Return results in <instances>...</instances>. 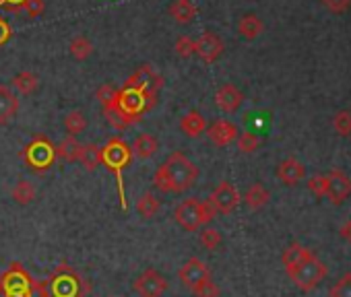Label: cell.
Instances as JSON below:
<instances>
[{
	"label": "cell",
	"instance_id": "7c38bea8",
	"mask_svg": "<svg viewBox=\"0 0 351 297\" xmlns=\"http://www.w3.org/2000/svg\"><path fill=\"white\" fill-rule=\"evenodd\" d=\"M351 196V178L339 170H332L326 176V198L332 205H343Z\"/></svg>",
	"mask_w": 351,
	"mask_h": 297
},
{
	"label": "cell",
	"instance_id": "277c9868",
	"mask_svg": "<svg viewBox=\"0 0 351 297\" xmlns=\"http://www.w3.org/2000/svg\"><path fill=\"white\" fill-rule=\"evenodd\" d=\"M215 215V209L207 201L201 203L199 198H186L173 209V219L184 231H197L203 225H209Z\"/></svg>",
	"mask_w": 351,
	"mask_h": 297
},
{
	"label": "cell",
	"instance_id": "9a60e30c",
	"mask_svg": "<svg viewBox=\"0 0 351 297\" xmlns=\"http://www.w3.org/2000/svg\"><path fill=\"white\" fill-rule=\"evenodd\" d=\"M19 112V99L11 91V87L0 85V126L9 124Z\"/></svg>",
	"mask_w": 351,
	"mask_h": 297
},
{
	"label": "cell",
	"instance_id": "8992f818",
	"mask_svg": "<svg viewBox=\"0 0 351 297\" xmlns=\"http://www.w3.org/2000/svg\"><path fill=\"white\" fill-rule=\"evenodd\" d=\"M23 159H25V164H27L34 172L42 174V172H46L48 168L54 166V162H56V148H54V144H52L46 136H36V138L25 146Z\"/></svg>",
	"mask_w": 351,
	"mask_h": 297
},
{
	"label": "cell",
	"instance_id": "d6986e66",
	"mask_svg": "<svg viewBox=\"0 0 351 297\" xmlns=\"http://www.w3.org/2000/svg\"><path fill=\"white\" fill-rule=\"evenodd\" d=\"M132 155H136L138 159H151L157 151H159V140L153 134H138L132 142Z\"/></svg>",
	"mask_w": 351,
	"mask_h": 297
},
{
	"label": "cell",
	"instance_id": "d4e9b609",
	"mask_svg": "<svg viewBox=\"0 0 351 297\" xmlns=\"http://www.w3.org/2000/svg\"><path fill=\"white\" fill-rule=\"evenodd\" d=\"M11 196H13V201H15L19 207H27V205H32V203L36 201L38 190H36V186H34L29 180H19V182L13 186Z\"/></svg>",
	"mask_w": 351,
	"mask_h": 297
},
{
	"label": "cell",
	"instance_id": "d590c367",
	"mask_svg": "<svg viewBox=\"0 0 351 297\" xmlns=\"http://www.w3.org/2000/svg\"><path fill=\"white\" fill-rule=\"evenodd\" d=\"M193 295H195V297H219L221 291H219V287H217L211 279H207V281H203L201 285H197V287L193 289Z\"/></svg>",
	"mask_w": 351,
	"mask_h": 297
},
{
	"label": "cell",
	"instance_id": "7402d4cb",
	"mask_svg": "<svg viewBox=\"0 0 351 297\" xmlns=\"http://www.w3.org/2000/svg\"><path fill=\"white\" fill-rule=\"evenodd\" d=\"M79 164L87 170V172H95L101 166V146L87 142L81 146V155H79Z\"/></svg>",
	"mask_w": 351,
	"mask_h": 297
},
{
	"label": "cell",
	"instance_id": "e0dca14e",
	"mask_svg": "<svg viewBox=\"0 0 351 297\" xmlns=\"http://www.w3.org/2000/svg\"><path fill=\"white\" fill-rule=\"evenodd\" d=\"M180 130H182L184 136H189V138H199V136L205 134V130H207V120H205V116H203L201 112L191 109L189 114L182 116V120H180Z\"/></svg>",
	"mask_w": 351,
	"mask_h": 297
},
{
	"label": "cell",
	"instance_id": "7a4b0ae2",
	"mask_svg": "<svg viewBox=\"0 0 351 297\" xmlns=\"http://www.w3.org/2000/svg\"><path fill=\"white\" fill-rule=\"evenodd\" d=\"M132 159V148L118 136L110 138L104 146H101V164L116 176V184H118V194H120V205L122 211L128 209L126 203V190H124V170L128 168Z\"/></svg>",
	"mask_w": 351,
	"mask_h": 297
},
{
	"label": "cell",
	"instance_id": "5b68a950",
	"mask_svg": "<svg viewBox=\"0 0 351 297\" xmlns=\"http://www.w3.org/2000/svg\"><path fill=\"white\" fill-rule=\"evenodd\" d=\"M46 297H83L85 283L69 264H60L48 281L42 283Z\"/></svg>",
	"mask_w": 351,
	"mask_h": 297
},
{
	"label": "cell",
	"instance_id": "f546056e",
	"mask_svg": "<svg viewBox=\"0 0 351 297\" xmlns=\"http://www.w3.org/2000/svg\"><path fill=\"white\" fill-rule=\"evenodd\" d=\"M238 148L242 153H254L256 148L261 146V138L254 134V132H250V130H246V132H242V134H238Z\"/></svg>",
	"mask_w": 351,
	"mask_h": 297
},
{
	"label": "cell",
	"instance_id": "8d00e7d4",
	"mask_svg": "<svg viewBox=\"0 0 351 297\" xmlns=\"http://www.w3.org/2000/svg\"><path fill=\"white\" fill-rule=\"evenodd\" d=\"M308 190L318 196V198H324L326 196V176H312L308 180Z\"/></svg>",
	"mask_w": 351,
	"mask_h": 297
},
{
	"label": "cell",
	"instance_id": "8fae6325",
	"mask_svg": "<svg viewBox=\"0 0 351 297\" xmlns=\"http://www.w3.org/2000/svg\"><path fill=\"white\" fill-rule=\"evenodd\" d=\"M226 46L223 40L213 34V31H205L197 42H195V54L205 62V64H213L219 60V56L223 54Z\"/></svg>",
	"mask_w": 351,
	"mask_h": 297
},
{
	"label": "cell",
	"instance_id": "4316f807",
	"mask_svg": "<svg viewBox=\"0 0 351 297\" xmlns=\"http://www.w3.org/2000/svg\"><path fill=\"white\" fill-rule=\"evenodd\" d=\"M62 124H64V130L69 132V136H79L81 132H85V128H87V118H85V114L81 112V109H71L66 116H64V120H62Z\"/></svg>",
	"mask_w": 351,
	"mask_h": 297
},
{
	"label": "cell",
	"instance_id": "30bf717a",
	"mask_svg": "<svg viewBox=\"0 0 351 297\" xmlns=\"http://www.w3.org/2000/svg\"><path fill=\"white\" fill-rule=\"evenodd\" d=\"M178 279H180V283H182L184 287H189V289L193 291L197 285H201L203 281L211 279V270H209V266H207L201 258L193 256V258H189V260L180 266Z\"/></svg>",
	"mask_w": 351,
	"mask_h": 297
},
{
	"label": "cell",
	"instance_id": "603a6c76",
	"mask_svg": "<svg viewBox=\"0 0 351 297\" xmlns=\"http://www.w3.org/2000/svg\"><path fill=\"white\" fill-rule=\"evenodd\" d=\"M81 142L75 138V136H66L62 138L58 144H54L56 148V157L64 159V162H79V155H81Z\"/></svg>",
	"mask_w": 351,
	"mask_h": 297
},
{
	"label": "cell",
	"instance_id": "74e56055",
	"mask_svg": "<svg viewBox=\"0 0 351 297\" xmlns=\"http://www.w3.org/2000/svg\"><path fill=\"white\" fill-rule=\"evenodd\" d=\"M29 17H40L44 13V0H25L23 7H21Z\"/></svg>",
	"mask_w": 351,
	"mask_h": 297
},
{
	"label": "cell",
	"instance_id": "484cf974",
	"mask_svg": "<svg viewBox=\"0 0 351 297\" xmlns=\"http://www.w3.org/2000/svg\"><path fill=\"white\" fill-rule=\"evenodd\" d=\"M136 211L143 219H153L161 211V201L153 192H143L136 201Z\"/></svg>",
	"mask_w": 351,
	"mask_h": 297
},
{
	"label": "cell",
	"instance_id": "2e32d148",
	"mask_svg": "<svg viewBox=\"0 0 351 297\" xmlns=\"http://www.w3.org/2000/svg\"><path fill=\"white\" fill-rule=\"evenodd\" d=\"M304 176H306L304 166H302L298 159H293V157L283 159V162L277 166V178H279L283 184H287V186H295Z\"/></svg>",
	"mask_w": 351,
	"mask_h": 297
},
{
	"label": "cell",
	"instance_id": "5bb4252c",
	"mask_svg": "<svg viewBox=\"0 0 351 297\" xmlns=\"http://www.w3.org/2000/svg\"><path fill=\"white\" fill-rule=\"evenodd\" d=\"M242 103H244V93L232 83H226L215 91V105L226 114L238 112L242 107Z\"/></svg>",
	"mask_w": 351,
	"mask_h": 297
},
{
	"label": "cell",
	"instance_id": "f1b7e54d",
	"mask_svg": "<svg viewBox=\"0 0 351 297\" xmlns=\"http://www.w3.org/2000/svg\"><path fill=\"white\" fill-rule=\"evenodd\" d=\"M69 52H71V56H73L75 60H87V58L93 54V44H91L89 38L77 36V38H73L71 44H69Z\"/></svg>",
	"mask_w": 351,
	"mask_h": 297
},
{
	"label": "cell",
	"instance_id": "e575fe53",
	"mask_svg": "<svg viewBox=\"0 0 351 297\" xmlns=\"http://www.w3.org/2000/svg\"><path fill=\"white\" fill-rule=\"evenodd\" d=\"M173 50L180 58H191L195 54V40L191 36H180L173 44Z\"/></svg>",
	"mask_w": 351,
	"mask_h": 297
},
{
	"label": "cell",
	"instance_id": "cb8c5ba5",
	"mask_svg": "<svg viewBox=\"0 0 351 297\" xmlns=\"http://www.w3.org/2000/svg\"><path fill=\"white\" fill-rule=\"evenodd\" d=\"M269 201H271V192H269L263 184H258V182L252 184V186L246 190V194H244V203H246V207L252 209V211L263 209Z\"/></svg>",
	"mask_w": 351,
	"mask_h": 297
},
{
	"label": "cell",
	"instance_id": "d6a6232c",
	"mask_svg": "<svg viewBox=\"0 0 351 297\" xmlns=\"http://www.w3.org/2000/svg\"><path fill=\"white\" fill-rule=\"evenodd\" d=\"M221 242H223V237H221V233L217 231V229H213V227H207V229H203L201 231V244L207 248V250H217L219 246H221Z\"/></svg>",
	"mask_w": 351,
	"mask_h": 297
},
{
	"label": "cell",
	"instance_id": "4dcf8cb0",
	"mask_svg": "<svg viewBox=\"0 0 351 297\" xmlns=\"http://www.w3.org/2000/svg\"><path fill=\"white\" fill-rule=\"evenodd\" d=\"M95 97H97V101L101 103V107L106 109V107H110V105H114V103L118 101V89H116L114 85L106 83V85H101V87L97 89Z\"/></svg>",
	"mask_w": 351,
	"mask_h": 297
},
{
	"label": "cell",
	"instance_id": "60d3db41",
	"mask_svg": "<svg viewBox=\"0 0 351 297\" xmlns=\"http://www.w3.org/2000/svg\"><path fill=\"white\" fill-rule=\"evenodd\" d=\"M339 235H341L345 242H349V244H351V219H349L347 223H343V225H341V229H339Z\"/></svg>",
	"mask_w": 351,
	"mask_h": 297
},
{
	"label": "cell",
	"instance_id": "f35d334b",
	"mask_svg": "<svg viewBox=\"0 0 351 297\" xmlns=\"http://www.w3.org/2000/svg\"><path fill=\"white\" fill-rule=\"evenodd\" d=\"M322 5L330 11V13H345L351 7V0H322Z\"/></svg>",
	"mask_w": 351,
	"mask_h": 297
},
{
	"label": "cell",
	"instance_id": "4fadbf2b",
	"mask_svg": "<svg viewBox=\"0 0 351 297\" xmlns=\"http://www.w3.org/2000/svg\"><path fill=\"white\" fill-rule=\"evenodd\" d=\"M207 136H209V140L213 142V144H217V146H228V144H232L236 138H238V134H240V130H238V126L234 124V122H230V120H215L213 124H209L207 126Z\"/></svg>",
	"mask_w": 351,
	"mask_h": 297
},
{
	"label": "cell",
	"instance_id": "836d02e7",
	"mask_svg": "<svg viewBox=\"0 0 351 297\" xmlns=\"http://www.w3.org/2000/svg\"><path fill=\"white\" fill-rule=\"evenodd\" d=\"M330 297H351V272H345L332 287H330Z\"/></svg>",
	"mask_w": 351,
	"mask_h": 297
},
{
	"label": "cell",
	"instance_id": "ffe728a7",
	"mask_svg": "<svg viewBox=\"0 0 351 297\" xmlns=\"http://www.w3.org/2000/svg\"><path fill=\"white\" fill-rule=\"evenodd\" d=\"M310 256H314V254H312L308 248H304L302 244L293 242V244H289V246L285 248V252H283L281 260H283V266H285V270L289 272V270H293L298 264H302L304 260H308Z\"/></svg>",
	"mask_w": 351,
	"mask_h": 297
},
{
	"label": "cell",
	"instance_id": "83f0119b",
	"mask_svg": "<svg viewBox=\"0 0 351 297\" xmlns=\"http://www.w3.org/2000/svg\"><path fill=\"white\" fill-rule=\"evenodd\" d=\"M38 85H40L38 75H34V73H29V70H23V73L15 75V77H13V81H11V87H13V89H17L21 95H29V93H34V91L38 89Z\"/></svg>",
	"mask_w": 351,
	"mask_h": 297
},
{
	"label": "cell",
	"instance_id": "ab89813d",
	"mask_svg": "<svg viewBox=\"0 0 351 297\" xmlns=\"http://www.w3.org/2000/svg\"><path fill=\"white\" fill-rule=\"evenodd\" d=\"M11 36H13V29H11V25L0 17V46L3 44H7L9 40H11Z\"/></svg>",
	"mask_w": 351,
	"mask_h": 297
},
{
	"label": "cell",
	"instance_id": "52a82bcc",
	"mask_svg": "<svg viewBox=\"0 0 351 297\" xmlns=\"http://www.w3.org/2000/svg\"><path fill=\"white\" fill-rule=\"evenodd\" d=\"M326 266H324V262L322 260H318L316 256H310L308 260H304L302 264H298L293 270H289L287 274H289V279L295 283V287H300L302 291H312V289H316L322 281H324V276H326Z\"/></svg>",
	"mask_w": 351,
	"mask_h": 297
},
{
	"label": "cell",
	"instance_id": "ac0fdd59",
	"mask_svg": "<svg viewBox=\"0 0 351 297\" xmlns=\"http://www.w3.org/2000/svg\"><path fill=\"white\" fill-rule=\"evenodd\" d=\"M167 13L176 23L189 25L197 17V7L193 5V0H173V3L167 7Z\"/></svg>",
	"mask_w": 351,
	"mask_h": 297
},
{
	"label": "cell",
	"instance_id": "44dd1931",
	"mask_svg": "<svg viewBox=\"0 0 351 297\" xmlns=\"http://www.w3.org/2000/svg\"><path fill=\"white\" fill-rule=\"evenodd\" d=\"M263 29H265V25H263V21L254 15V13H248V15H244L240 21H238V34L244 38V40H256L261 34H263Z\"/></svg>",
	"mask_w": 351,
	"mask_h": 297
},
{
	"label": "cell",
	"instance_id": "6da1fadb",
	"mask_svg": "<svg viewBox=\"0 0 351 297\" xmlns=\"http://www.w3.org/2000/svg\"><path fill=\"white\" fill-rule=\"evenodd\" d=\"M199 180V168L180 151L171 153L155 172L153 186L165 194H182Z\"/></svg>",
	"mask_w": 351,
	"mask_h": 297
},
{
	"label": "cell",
	"instance_id": "3957f363",
	"mask_svg": "<svg viewBox=\"0 0 351 297\" xmlns=\"http://www.w3.org/2000/svg\"><path fill=\"white\" fill-rule=\"evenodd\" d=\"M0 297H46L42 283H34L27 270L15 262L0 276Z\"/></svg>",
	"mask_w": 351,
	"mask_h": 297
},
{
	"label": "cell",
	"instance_id": "9c48e42d",
	"mask_svg": "<svg viewBox=\"0 0 351 297\" xmlns=\"http://www.w3.org/2000/svg\"><path fill=\"white\" fill-rule=\"evenodd\" d=\"M207 203L215 209V213L230 215V213H234L236 207L240 205V194H238V190H236V186H234L232 182H226V180H223V182L211 192V196H209Z\"/></svg>",
	"mask_w": 351,
	"mask_h": 297
},
{
	"label": "cell",
	"instance_id": "b9f144b4",
	"mask_svg": "<svg viewBox=\"0 0 351 297\" xmlns=\"http://www.w3.org/2000/svg\"><path fill=\"white\" fill-rule=\"evenodd\" d=\"M25 0H0V7H7V9H21Z\"/></svg>",
	"mask_w": 351,
	"mask_h": 297
},
{
	"label": "cell",
	"instance_id": "ba28073f",
	"mask_svg": "<svg viewBox=\"0 0 351 297\" xmlns=\"http://www.w3.org/2000/svg\"><path fill=\"white\" fill-rule=\"evenodd\" d=\"M132 289L141 297H161L167 289L165 276L155 268H145L132 283Z\"/></svg>",
	"mask_w": 351,
	"mask_h": 297
},
{
	"label": "cell",
	"instance_id": "1f68e13d",
	"mask_svg": "<svg viewBox=\"0 0 351 297\" xmlns=\"http://www.w3.org/2000/svg\"><path fill=\"white\" fill-rule=\"evenodd\" d=\"M332 126H335V132L339 136H351V112H347V109L337 112Z\"/></svg>",
	"mask_w": 351,
	"mask_h": 297
}]
</instances>
